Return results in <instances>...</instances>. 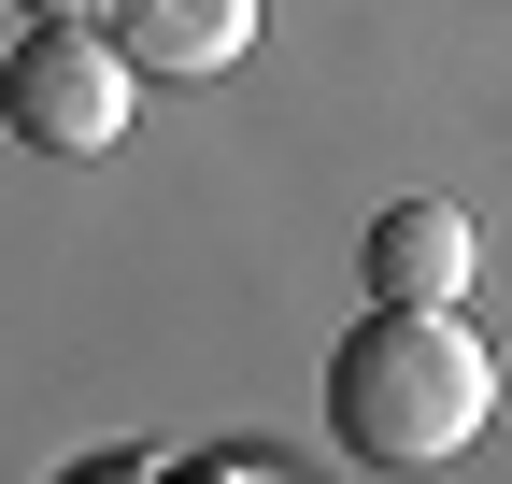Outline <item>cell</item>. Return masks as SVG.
I'll return each mask as SVG.
<instances>
[{
    "mask_svg": "<svg viewBox=\"0 0 512 484\" xmlns=\"http://www.w3.org/2000/svg\"><path fill=\"white\" fill-rule=\"evenodd\" d=\"M498 413V356L456 299H370L328 356V428L370 470H441L456 442H484Z\"/></svg>",
    "mask_w": 512,
    "mask_h": 484,
    "instance_id": "1",
    "label": "cell"
},
{
    "mask_svg": "<svg viewBox=\"0 0 512 484\" xmlns=\"http://www.w3.org/2000/svg\"><path fill=\"white\" fill-rule=\"evenodd\" d=\"M128 100H143V57L72 29V15H29V43L0 57V129H15L29 157H114Z\"/></svg>",
    "mask_w": 512,
    "mask_h": 484,
    "instance_id": "2",
    "label": "cell"
},
{
    "mask_svg": "<svg viewBox=\"0 0 512 484\" xmlns=\"http://www.w3.org/2000/svg\"><path fill=\"white\" fill-rule=\"evenodd\" d=\"M356 271H370V299H470L484 285V228L456 200H399V214H370Z\"/></svg>",
    "mask_w": 512,
    "mask_h": 484,
    "instance_id": "3",
    "label": "cell"
},
{
    "mask_svg": "<svg viewBox=\"0 0 512 484\" xmlns=\"http://www.w3.org/2000/svg\"><path fill=\"white\" fill-rule=\"evenodd\" d=\"M114 43L143 57V72L200 86V72H228V57H256V0H114Z\"/></svg>",
    "mask_w": 512,
    "mask_h": 484,
    "instance_id": "4",
    "label": "cell"
},
{
    "mask_svg": "<svg viewBox=\"0 0 512 484\" xmlns=\"http://www.w3.org/2000/svg\"><path fill=\"white\" fill-rule=\"evenodd\" d=\"M29 15H72V29H100V15H114V0H29Z\"/></svg>",
    "mask_w": 512,
    "mask_h": 484,
    "instance_id": "5",
    "label": "cell"
}]
</instances>
